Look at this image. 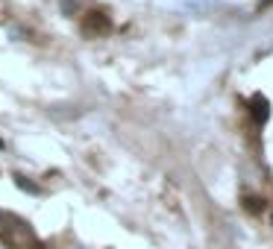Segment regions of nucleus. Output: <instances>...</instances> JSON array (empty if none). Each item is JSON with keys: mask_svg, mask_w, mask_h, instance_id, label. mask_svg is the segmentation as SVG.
<instances>
[{"mask_svg": "<svg viewBox=\"0 0 273 249\" xmlns=\"http://www.w3.org/2000/svg\"><path fill=\"white\" fill-rule=\"evenodd\" d=\"M0 147H3V138H0Z\"/></svg>", "mask_w": 273, "mask_h": 249, "instance_id": "obj_6", "label": "nucleus"}, {"mask_svg": "<svg viewBox=\"0 0 273 249\" xmlns=\"http://www.w3.org/2000/svg\"><path fill=\"white\" fill-rule=\"evenodd\" d=\"M15 185H18L21 190H27V193H41V188H38V185H33V182H27L24 176H15Z\"/></svg>", "mask_w": 273, "mask_h": 249, "instance_id": "obj_4", "label": "nucleus"}, {"mask_svg": "<svg viewBox=\"0 0 273 249\" xmlns=\"http://www.w3.org/2000/svg\"><path fill=\"white\" fill-rule=\"evenodd\" d=\"M250 115H253V120H256V123H267L270 108H267V100H264L261 94H256L253 100H250Z\"/></svg>", "mask_w": 273, "mask_h": 249, "instance_id": "obj_2", "label": "nucleus"}, {"mask_svg": "<svg viewBox=\"0 0 273 249\" xmlns=\"http://www.w3.org/2000/svg\"><path fill=\"white\" fill-rule=\"evenodd\" d=\"M62 12L73 15V12H77V0H62Z\"/></svg>", "mask_w": 273, "mask_h": 249, "instance_id": "obj_5", "label": "nucleus"}, {"mask_svg": "<svg viewBox=\"0 0 273 249\" xmlns=\"http://www.w3.org/2000/svg\"><path fill=\"white\" fill-rule=\"evenodd\" d=\"M244 208L253 211V214H261L264 211V200H261V197H244Z\"/></svg>", "mask_w": 273, "mask_h": 249, "instance_id": "obj_3", "label": "nucleus"}, {"mask_svg": "<svg viewBox=\"0 0 273 249\" xmlns=\"http://www.w3.org/2000/svg\"><path fill=\"white\" fill-rule=\"evenodd\" d=\"M83 30L88 33V36H103V33L112 30V21H109V15H103V12H97V9H94V12L85 15Z\"/></svg>", "mask_w": 273, "mask_h": 249, "instance_id": "obj_1", "label": "nucleus"}]
</instances>
